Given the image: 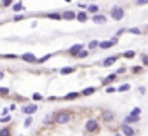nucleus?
Segmentation results:
<instances>
[{"instance_id":"obj_8","label":"nucleus","mask_w":148,"mask_h":136,"mask_svg":"<svg viewBox=\"0 0 148 136\" xmlns=\"http://www.w3.org/2000/svg\"><path fill=\"white\" fill-rule=\"evenodd\" d=\"M84 47H82V45L80 44H77V45H72V47H70V54H73V56H77L80 51H82Z\"/></svg>"},{"instance_id":"obj_16","label":"nucleus","mask_w":148,"mask_h":136,"mask_svg":"<svg viewBox=\"0 0 148 136\" xmlns=\"http://www.w3.org/2000/svg\"><path fill=\"white\" fill-rule=\"evenodd\" d=\"M87 11H89V12H92V14H98V11H99V7H98L96 4H92V5H89V7H87Z\"/></svg>"},{"instance_id":"obj_28","label":"nucleus","mask_w":148,"mask_h":136,"mask_svg":"<svg viewBox=\"0 0 148 136\" xmlns=\"http://www.w3.org/2000/svg\"><path fill=\"white\" fill-rule=\"evenodd\" d=\"M134 56V53L133 51H127V53H124V58H133Z\"/></svg>"},{"instance_id":"obj_21","label":"nucleus","mask_w":148,"mask_h":136,"mask_svg":"<svg viewBox=\"0 0 148 136\" xmlns=\"http://www.w3.org/2000/svg\"><path fill=\"white\" fill-rule=\"evenodd\" d=\"M49 18H51V19H61L63 16H61V14H56V12H51V14H49Z\"/></svg>"},{"instance_id":"obj_13","label":"nucleus","mask_w":148,"mask_h":136,"mask_svg":"<svg viewBox=\"0 0 148 136\" xmlns=\"http://www.w3.org/2000/svg\"><path fill=\"white\" fill-rule=\"evenodd\" d=\"M113 117H115L113 112H104V113H103V119H104V121H113Z\"/></svg>"},{"instance_id":"obj_12","label":"nucleus","mask_w":148,"mask_h":136,"mask_svg":"<svg viewBox=\"0 0 148 136\" xmlns=\"http://www.w3.org/2000/svg\"><path fill=\"white\" fill-rule=\"evenodd\" d=\"M113 45V40H108V42H99V47L101 49H106V47H112Z\"/></svg>"},{"instance_id":"obj_14","label":"nucleus","mask_w":148,"mask_h":136,"mask_svg":"<svg viewBox=\"0 0 148 136\" xmlns=\"http://www.w3.org/2000/svg\"><path fill=\"white\" fill-rule=\"evenodd\" d=\"M77 19H78L80 23H84V21H87V14H86V12L82 11V12H78V14H77Z\"/></svg>"},{"instance_id":"obj_3","label":"nucleus","mask_w":148,"mask_h":136,"mask_svg":"<svg viewBox=\"0 0 148 136\" xmlns=\"http://www.w3.org/2000/svg\"><path fill=\"white\" fill-rule=\"evenodd\" d=\"M98 129H99V122H98V119H89V121L86 122V131L92 133V131H98Z\"/></svg>"},{"instance_id":"obj_27","label":"nucleus","mask_w":148,"mask_h":136,"mask_svg":"<svg viewBox=\"0 0 148 136\" xmlns=\"http://www.w3.org/2000/svg\"><path fill=\"white\" fill-rule=\"evenodd\" d=\"M131 113H134V115H141V110H139V108H133Z\"/></svg>"},{"instance_id":"obj_22","label":"nucleus","mask_w":148,"mask_h":136,"mask_svg":"<svg viewBox=\"0 0 148 136\" xmlns=\"http://www.w3.org/2000/svg\"><path fill=\"white\" fill-rule=\"evenodd\" d=\"M77 96H78V94H77V93H70V94H66V96H65V98H66V100H75V98H77Z\"/></svg>"},{"instance_id":"obj_6","label":"nucleus","mask_w":148,"mask_h":136,"mask_svg":"<svg viewBox=\"0 0 148 136\" xmlns=\"http://www.w3.org/2000/svg\"><path fill=\"white\" fill-rule=\"evenodd\" d=\"M133 122H139V115H134V113H129L125 117V124H133Z\"/></svg>"},{"instance_id":"obj_9","label":"nucleus","mask_w":148,"mask_h":136,"mask_svg":"<svg viewBox=\"0 0 148 136\" xmlns=\"http://www.w3.org/2000/svg\"><path fill=\"white\" fill-rule=\"evenodd\" d=\"M23 59L26 61V63H37L38 59L33 56V54H30V53H26V54H23Z\"/></svg>"},{"instance_id":"obj_24","label":"nucleus","mask_w":148,"mask_h":136,"mask_svg":"<svg viewBox=\"0 0 148 136\" xmlns=\"http://www.w3.org/2000/svg\"><path fill=\"white\" fill-rule=\"evenodd\" d=\"M87 54H89L87 51H80V53H78L77 56H78V58H87Z\"/></svg>"},{"instance_id":"obj_20","label":"nucleus","mask_w":148,"mask_h":136,"mask_svg":"<svg viewBox=\"0 0 148 136\" xmlns=\"http://www.w3.org/2000/svg\"><path fill=\"white\" fill-rule=\"evenodd\" d=\"M117 91H120V93H125V91H129V86H127V84H124V86H120Z\"/></svg>"},{"instance_id":"obj_32","label":"nucleus","mask_w":148,"mask_h":136,"mask_svg":"<svg viewBox=\"0 0 148 136\" xmlns=\"http://www.w3.org/2000/svg\"><path fill=\"white\" fill-rule=\"evenodd\" d=\"M141 61H143L145 65H148V54H143V56H141Z\"/></svg>"},{"instance_id":"obj_1","label":"nucleus","mask_w":148,"mask_h":136,"mask_svg":"<svg viewBox=\"0 0 148 136\" xmlns=\"http://www.w3.org/2000/svg\"><path fill=\"white\" fill-rule=\"evenodd\" d=\"M70 119H72V115H70L68 112H58L56 115H54L56 124H66V122H70Z\"/></svg>"},{"instance_id":"obj_11","label":"nucleus","mask_w":148,"mask_h":136,"mask_svg":"<svg viewBox=\"0 0 148 136\" xmlns=\"http://www.w3.org/2000/svg\"><path fill=\"white\" fill-rule=\"evenodd\" d=\"M117 61V58L115 56H112V58H106V59H104V63H103V66H110V65H113Z\"/></svg>"},{"instance_id":"obj_30","label":"nucleus","mask_w":148,"mask_h":136,"mask_svg":"<svg viewBox=\"0 0 148 136\" xmlns=\"http://www.w3.org/2000/svg\"><path fill=\"white\" fill-rule=\"evenodd\" d=\"M0 121H2V122L5 124V122H9V121H11V117H9V115H7V113H5V115H4L2 119H0Z\"/></svg>"},{"instance_id":"obj_25","label":"nucleus","mask_w":148,"mask_h":136,"mask_svg":"<svg viewBox=\"0 0 148 136\" xmlns=\"http://www.w3.org/2000/svg\"><path fill=\"white\" fill-rule=\"evenodd\" d=\"M129 32H131V33H136V35H141V30H139V28H131Z\"/></svg>"},{"instance_id":"obj_23","label":"nucleus","mask_w":148,"mask_h":136,"mask_svg":"<svg viewBox=\"0 0 148 136\" xmlns=\"http://www.w3.org/2000/svg\"><path fill=\"white\" fill-rule=\"evenodd\" d=\"M115 79H117V77H115V75L112 73V75H108V77H106V80H104V84H108V82H112V80H115Z\"/></svg>"},{"instance_id":"obj_10","label":"nucleus","mask_w":148,"mask_h":136,"mask_svg":"<svg viewBox=\"0 0 148 136\" xmlns=\"http://www.w3.org/2000/svg\"><path fill=\"white\" fill-rule=\"evenodd\" d=\"M63 19H77V14L72 11H66V12H63Z\"/></svg>"},{"instance_id":"obj_35","label":"nucleus","mask_w":148,"mask_h":136,"mask_svg":"<svg viewBox=\"0 0 148 136\" xmlns=\"http://www.w3.org/2000/svg\"><path fill=\"white\" fill-rule=\"evenodd\" d=\"M145 4H148V0H138V5H145Z\"/></svg>"},{"instance_id":"obj_29","label":"nucleus","mask_w":148,"mask_h":136,"mask_svg":"<svg viewBox=\"0 0 148 136\" xmlns=\"http://www.w3.org/2000/svg\"><path fill=\"white\" fill-rule=\"evenodd\" d=\"M9 129H2V131H0V136H9Z\"/></svg>"},{"instance_id":"obj_15","label":"nucleus","mask_w":148,"mask_h":136,"mask_svg":"<svg viewBox=\"0 0 148 136\" xmlns=\"http://www.w3.org/2000/svg\"><path fill=\"white\" fill-rule=\"evenodd\" d=\"M12 9H14L16 12H19V11H23L25 7H23V4H21V2H16V4H12Z\"/></svg>"},{"instance_id":"obj_7","label":"nucleus","mask_w":148,"mask_h":136,"mask_svg":"<svg viewBox=\"0 0 148 136\" xmlns=\"http://www.w3.org/2000/svg\"><path fill=\"white\" fill-rule=\"evenodd\" d=\"M23 112L28 113V115H31V113L37 112V105H26V106H23Z\"/></svg>"},{"instance_id":"obj_19","label":"nucleus","mask_w":148,"mask_h":136,"mask_svg":"<svg viewBox=\"0 0 148 136\" xmlns=\"http://www.w3.org/2000/svg\"><path fill=\"white\" fill-rule=\"evenodd\" d=\"M72 72H73V68H72V66H70V68L66 66V68H63V70H61L63 75H68V73H72Z\"/></svg>"},{"instance_id":"obj_5","label":"nucleus","mask_w":148,"mask_h":136,"mask_svg":"<svg viewBox=\"0 0 148 136\" xmlns=\"http://www.w3.org/2000/svg\"><path fill=\"white\" fill-rule=\"evenodd\" d=\"M92 21L96 23V25H104V23H106V18H104V16H101V14H94Z\"/></svg>"},{"instance_id":"obj_31","label":"nucleus","mask_w":148,"mask_h":136,"mask_svg":"<svg viewBox=\"0 0 148 136\" xmlns=\"http://www.w3.org/2000/svg\"><path fill=\"white\" fill-rule=\"evenodd\" d=\"M33 100H35V101L42 100V94H40V93H35V94H33Z\"/></svg>"},{"instance_id":"obj_17","label":"nucleus","mask_w":148,"mask_h":136,"mask_svg":"<svg viewBox=\"0 0 148 136\" xmlns=\"http://www.w3.org/2000/svg\"><path fill=\"white\" fill-rule=\"evenodd\" d=\"M94 91H96L94 87H87V89H84V91H82V94H84V96H89V94L94 93Z\"/></svg>"},{"instance_id":"obj_38","label":"nucleus","mask_w":148,"mask_h":136,"mask_svg":"<svg viewBox=\"0 0 148 136\" xmlns=\"http://www.w3.org/2000/svg\"><path fill=\"white\" fill-rule=\"evenodd\" d=\"M65 2H72V0H65Z\"/></svg>"},{"instance_id":"obj_26","label":"nucleus","mask_w":148,"mask_h":136,"mask_svg":"<svg viewBox=\"0 0 148 136\" xmlns=\"http://www.w3.org/2000/svg\"><path fill=\"white\" fill-rule=\"evenodd\" d=\"M31 122H33V119H31V117H28V119L25 121V127H28V126H31Z\"/></svg>"},{"instance_id":"obj_4","label":"nucleus","mask_w":148,"mask_h":136,"mask_svg":"<svg viewBox=\"0 0 148 136\" xmlns=\"http://www.w3.org/2000/svg\"><path fill=\"white\" fill-rule=\"evenodd\" d=\"M122 133H124L125 136H134V133H136V131H134L129 124H125V122H124V126H122Z\"/></svg>"},{"instance_id":"obj_36","label":"nucleus","mask_w":148,"mask_h":136,"mask_svg":"<svg viewBox=\"0 0 148 136\" xmlns=\"http://www.w3.org/2000/svg\"><path fill=\"white\" fill-rule=\"evenodd\" d=\"M115 91H117L115 87H106V93H115Z\"/></svg>"},{"instance_id":"obj_33","label":"nucleus","mask_w":148,"mask_h":136,"mask_svg":"<svg viewBox=\"0 0 148 136\" xmlns=\"http://www.w3.org/2000/svg\"><path fill=\"white\" fill-rule=\"evenodd\" d=\"M12 4V0H4V7H9Z\"/></svg>"},{"instance_id":"obj_2","label":"nucleus","mask_w":148,"mask_h":136,"mask_svg":"<svg viewBox=\"0 0 148 136\" xmlns=\"http://www.w3.org/2000/svg\"><path fill=\"white\" fill-rule=\"evenodd\" d=\"M110 14H112V19H115V21H120L122 18H124V9L122 7H112V11H110Z\"/></svg>"},{"instance_id":"obj_34","label":"nucleus","mask_w":148,"mask_h":136,"mask_svg":"<svg viewBox=\"0 0 148 136\" xmlns=\"http://www.w3.org/2000/svg\"><path fill=\"white\" fill-rule=\"evenodd\" d=\"M49 58H51V56H44V58H40V59H38V63H44V61H47Z\"/></svg>"},{"instance_id":"obj_18","label":"nucleus","mask_w":148,"mask_h":136,"mask_svg":"<svg viewBox=\"0 0 148 136\" xmlns=\"http://www.w3.org/2000/svg\"><path fill=\"white\" fill-rule=\"evenodd\" d=\"M96 47H99V42H98V40L89 42V49H96Z\"/></svg>"},{"instance_id":"obj_37","label":"nucleus","mask_w":148,"mask_h":136,"mask_svg":"<svg viewBox=\"0 0 148 136\" xmlns=\"http://www.w3.org/2000/svg\"><path fill=\"white\" fill-rule=\"evenodd\" d=\"M115 136H122V134H120V133H115Z\"/></svg>"}]
</instances>
